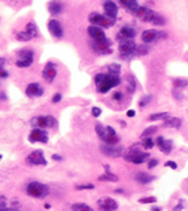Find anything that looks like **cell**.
Returning a JSON list of instances; mask_svg holds the SVG:
<instances>
[{
  "label": "cell",
  "mask_w": 188,
  "mask_h": 211,
  "mask_svg": "<svg viewBox=\"0 0 188 211\" xmlns=\"http://www.w3.org/2000/svg\"><path fill=\"white\" fill-rule=\"evenodd\" d=\"M2 158H3V155H0V160H2Z\"/></svg>",
  "instance_id": "obj_52"
},
{
  "label": "cell",
  "mask_w": 188,
  "mask_h": 211,
  "mask_svg": "<svg viewBox=\"0 0 188 211\" xmlns=\"http://www.w3.org/2000/svg\"><path fill=\"white\" fill-rule=\"evenodd\" d=\"M164 166H168V168H171V169H176L178 168V164L175 161H167L164 164Z\"/></svg>",
  "instance_id": "obj_47"
},
{
  "label": "cell",
  "mask_w": 188,
  "mask_h": 211,
  "mask_svg": "<svg viewBox=\"0 0 188 211\" xmlns=\"http://www.w3.org/2000/svg\"><path fill=\"white\" fill-rule=\"evenodd\" d=\"M112 41L109 38H103V40H92V42H91V48L94 49L95 53H98V54H111L112 53Z\"/></svg>",
  "instance_id": "obj_6"
},
{
  "label": "cell",
  "mask_w": 188,
  "mask_h": 211,
  "mask_svg": "<svg viewBox=\"0 0 188 211\" xmlns=\"http://www.w3.org/2000/svg\"><path fill=\"white\" fill-rule=\"evenodd\" d=\"M151 99H153V96L151 95H146V96H143V98L139 100V107H145V106H147L149 103L151 102Z\"/></svg>",
  "instance_id": "obj_38"
},
{
  "label": "cell",
  "mask_w": 188,
  "mask_h": 211,
  "mask_svg": "<svg viewBox=\"0 0 188 211\" xmlns=\"http://www.w3.org/2000/svg\"><path fill=\"white\" fill-rule=\"evenodd\" d=\"M182 209H183V201L179 202V205L175 206V209H174L172 211H182Z\"/></svg>",
  "instance_id": "obj_48"
},
{
  "label": "cell",
  "mask_w": 188,
  "mask_h": 211,
  "mask_svg": "<svg viewBox=\"0 0 188 211\" xmlns=\"http://www.w3.org/2000/svg\"><path fill=\"white\" fill-rule=\"evenodd\" d=\"M72 211H94V210L86 203H75L72 205Z\"/></svg>",
  "instance_id": "obj_34"
},
{
  "label": "cell",
  "mask_w": 188,
  "mask_h": 211,
  "mask_svg": "<svg viewBox=\"0 0 188 211\" xmlns=\"http://www.w3.org/2000/svg\"><path fill=\"white\" fill-rule=\"evenodd\" d=\"M119 52L120 57L124 59H130L137 52V45H135L134 40H124V41H119Z\"/></svg>",
  "instance_id": "obj_5"
},
{
  "label": "cell",
  "mask_w": 188,
  "mask_h": 211,
  "mask_svg": "<svg viewBox=\"0 0 188 211\" xmlns=\"http://www.w3.org/2000/svg\"><path fill=\"white\" fill-rule=\"evenodd\" d=\"M126 116H128V117H134L135 116V111H134V109H129V111L126 112Z\"/></svg>",
  "instance_id": "obj_49"
},
{
  "label": "cell",
  "mask_w": 188,
  "mask_h": 211,
  "mask_svg": "<svg viewBox=\"0 0 188 211\" xmlns=\"http://www.w3.org/2000/svg\"><path fill=\"white\" fill-rule=\"evenodd\" d=\"M98 206L100 211H117V209H119V203L113 198H109V197L99 199Z\"/></svg>",
  "instance_id": "obj_14"
},
{
  "label": "cell",
  "mask_w": 188,
  "mask_h": 211,
  "mask_svg": "<svg viewBox=\"0 0 188 211\" xmlns=\"http://www.w3.org/2000/svg\"><path fill=\"white\" fill-rule=\"evenodd\" d=\"M103 8H104V12L105 15L112 20H116L117 17V13H119V7H117L116 3H113L112 0H105L103 3Z\"/></svg>",
  "instance_id": "obj_17"
},
{
  "label": "cell",
  "mask_w": 188,
  "mask_h": 211,
  "mask_svg": "<svg viewBox=\"0 0 188 211\" xmlns=\"http://www.w3.org/2000/svg\"><path fill=\"white\" fill-rule=\"evenodd\" d=\"M47 29H49L50 34L54 38H62L63 37V28H62V24H61L58 20L51 19V20L47 21Z\"/></svg>",
  "instance_id": "obj_15"
},
{
  "label": "cell",
  "mask_w": 188,
  "mask_h": 211,
  "mask_svg": "<svg viewBox=\"0 0 188 211\" xmlns=\"http://www.w3.org/2000/svg\"><path fill=\"white\" fill-rule=\"evenodd\" d=\"M61 100H62V94H59V92H57V94H54L53 99H51V102H53V103H59Z\"/></svg>",
  "instance_id": "obj_44"
},
{
  "label": "cell",
  "mask_w": 188,
  "mask_h": 211,
  "mask_svg": "<svg viewBox=\"0 0 188 211\" xmlns=\"http://www.w3.org/2000/svg\"><path fill=\"white\" fill-rule=\"evenodd\" d=\"M163 125L164 127H170V128H180V125H182V120L179 117H168V119H166L164 123H163Z\"/></svg>",
  "instance_id": "obj_24"
},
{
  "label": "cell",
  "mask_w": 188,
  "mask_h": 211,
  "mask_svg": "<svg viewBox=\"0 0 188 211\" xmlns=\"http://www.w3.org/2000/svg\"><path fill=\"white\" fill-rule=\"evenodd\" d=\"M158 160H157V158H153V160H150V161H149V169H153V168H155V166L157 165H158Z\"/></svg>",
  "instance_id": "obj_46"
},
{
  "label": "cell",
  "mask_w": 188,
  "mask_h": 211,
  "mask_svg": "<svg viewBox=\"0 0 188 211\" xmlns=\"http://www.w3.org/2000/svg\"><path fill=\"white\" fill-rule=\"evenodd\" d=\"M91 112H92V116H94V117H99L100 115H101V108H99V107H92V108H91Z\"/></svg>",
  "instance_id": "obj_42"
},
{
  "label": "cell",
  "mask_w": 188,
  "mask_h": 211,
  "mask_svg": "<svg viewBox=\"0 0 188 211\" xmlns=\"http://www.w3.org/2000/svg\"><path fill=\"white\" fill-rule=\"evenodd\" d=\"M119 2L128 12H130L132 15H137V12L139 10V4L137 0H119Z\"/></svg>",
  "instance_id": "obj_21"
},
{
  "label": "cell",
  "mask_w": 188,
  "mask_h": 211,
  "mask_svg": "<svg viewBox=\"0 0 188 211\" xmlns=\"http://www.w3.org/2000/svg\"><path fill=\"white\" fill-rule=\"evenodd\" d=\"M34 61V52L29 48H24L17 52V59H16V66L21 69L29 67Z\"/></svg>",
  "instance_id": "obj_3"
},
{
  "label": "cell",
  "mask_w": 188,
  "mask_h": 211,
  "mask_svg": "<svg viewBox=\"0 0 188 211\" xmlns=\"http://www.w3.org/2000/svg\"><path fill=\"white\" fill-rule=\"evenodd\" d=\"M95 85H96V89L100 94H107V92L113 89V87L119 86L121 83V78L120 75H113V74H96L95 78Z\"/></svg>",
  "instance_id": "obj_1"
},
{
  "label": "cell",
  "mask_w": 188,
  "mask_h": 211,
  "mask_svg": "<svg viewBox=\"0 0 188 211\" xmlns=\"http://www.w3.org/2000/svg\"><path fill=\"white\" fill-rule=\"evenodd\" d=\"M34 37L30 34L27 29H24V30H21V32L19 33H16V40L17 41H21V42H28L30 41V40H33Z\"/></svg>",
  "instance_id": "obj_26"
},
{
  "label": "cell",
  "mask_w": 188,
  "mask_h": 211,
  "mask_svg": "<svg viewBox=\"0 0 188 211\" xmlns=\"http://www.w3.org/2000/svg\"><path fill=\"white\" fill-rule=\"evenodd\" d=\"M159 149H160V152H163L164 155H168L170 152L172 151V148H174V144H172V141L171 140H163V141H162L159 145Z\"/></svg>",
  "instance_id": "obj_25"
},
{
  "label": "cell",
  "mask_w": 188,
  "mask_h": 211,
  "mask_svg": "<svg viewBox=\"0 0 188 211\" xmlns=\"http://www.w3.org/2000/svg\"><path fill=\"white\" fill-rule=\"evenodd\" d=\"M151 24H154V25H166V19L162 15H159V13H157L155 12V15L154 17H153V20H151Z\"/></svg>",
  "instance_id": "obj_31"
},
{
  "label": "cell",
  "mask_w": 188,
  "mask_h": 211,
  "mask_svg": "<svg viewBox=\"0 0 188 211\" xmlns=\"http://www.w3.org/2000/svg\"><path fill=\"white\" fill-rule=\"evenodd\" d=\"M134 179H135V181H137L138 183L146 185V183H150L151 181H154V175L147 174V173H138V174L134 175Z\"/></svg>",
  "instance_id": "obj_23"
},
{
  "label": "cell",
  "mask_w": 188,
  "mask_h": 211,
  "mask_svg": "<svg viewBox=\"0 0 188 211\" xmlns=\"http://www.w3.org/2000/svg\"><path fill=\"white\" fill-rule=\"evenodd\" d=\"M51 158H53L54 161H62L63 160V157L59 156V155H53V156H51Z\"/></svg>",
  "instance_id": "obj_50"
},
{
  "label": "cell",
  "mask_w": 188,
  "mask_h": 211,
  "mask_svg": "<svg viewBox=\"0 0 188 211\" xmlns=\"http://www.w3.org/2000/svg\"><path fill=\"white\" fill-rule=\"evenodd\" d=\"M29 141L30 143H43V144H46L47 141H49L47 132L45 129H42V128H34L29 133Z\"/></svg>",
  "instance_id": "obj_11"
},
{
  "label": "cell",
  "mask_w": 188,
  "mask_h": 211,
  "mask_svg": "<svg viewBox=\"0 0 188 211\" xmlns=\"http://www.w3.org/2000/svg\"><path fill=\"white\" fill-rule=\"evenodd\" d=\"M57 77V65L54 62H46V65L43 66V70H42V78L45 79L47 83H51Z\"/></svg>",
  "instance_id": "obj_12"
},
{
  "label": "cell",
  "mask_w": 188,
  "mask_h": 211,
  "mask_svg": "<svg viewBox=\"0 0 188 211\" xmlns=\"http://www.w3.org/2000/svg\"><path fill=\"white\" fill-rule=\"evenodd\" d=\"M88 20L90 23L92 25H98V26H101V28H109V26H112L113 23H115V20L109 19L108 16H104L101 13H98V12H92L91 15L88 16Z\"/></svg>",
  "instance_id": "obj_7"
},
{
  "label": "cell",
  "mask_w": 188,
  "mask_h": 211,
  "mask_svg": "<svg viewBox=\"0 0 188 211\" xmlns=\"http://www.w3.org/2000/svg\"><path fill=\"white\" fill-rule=\"evenodd\" d=\"M100 151H101L107 157H121L124 156V148L121 145H109V144H101L100 147Z\"/></svg>",
  "instance_id": "obj_9"
},
{
  "label": "cell",
  "mask_w": 188,
  "mask_h": 211,
  "mask_svg": "<svg viewBox=\"0 0 188 211\" xmlns=\"http://www.w3.org/2000/svg\"><path fill=\"white\" fill-rule=\"evenodd\" d=\"M95 186L92 183H86V185H76L75 189L76 190H92Z\"/></svg>",
  "instance_id": "obj_39"
},
{
  "label": "cell",
  "mask_w": 188,
  "mask_h": 211,
  "mask_svg": "<svg viewBox=\"0 0 188 211\" xmlns=\"http://www.w3.org/2000/svg\"><path fill=\"white\" fill-rule=\"evenodd\" d=\"M113 99L116 100V102H121L122 100V98H124V95H122V92H120V91H116L115 94H113V96H112Z\"/></svg>",
  "instance_id": "obj_43"
},
{
  "label": "cell",
  "mask_w": 188,
  "mask_h": 211,
  "mask_svg": "<svg viewBox=\"0 0 188 211\" xmlns=\"http://www.w3.org/2000/svg\"><path fill=\"white\" fill-rule=\"evenodd\" d=\"M25 190H27L28 195L37 198V199H43V198H46L49 195V187H47L45 183L37 182V181L29 182Z\"/></svg>",
  "instance_id": "obj_2"
},
{
  "label": "cell",
  "mask_w": 188,
  "mask_h": 211,
  "mask_svg": "<svg viewBox=\"0 0 188 211\" xmlns=\"http://www.w3.org/2000/svg\"><path fill=\"white\" fill-rule=\"evenodd\" d=\"M167 117H168L167 112H157V113H153V115L149 116V120L157 121V120H164V119H167Z\"/></svg>",
  "instance_id": "obj_30"
},
{
  "label": "cell",
  "mask_w": 188,
  "mask_h": 211,
  "mask_svg": "<svg viewBox=\"0 0 188 211\" xmlns=\"http://www.w3.org/2000/svg\"><path fill=\"white\" fill-rule=\"evenodd\" d=\"M47 10H49L50 15L57 16V15H59V13H62L63 4L58 2V0H51V2H49V4H47Z\"/></svg>",
  "instance_id": "obj_22"
},
{
  "label": "cell",
  "mask_w": 188,
  "mask_h": 211,
  "mask_svg": "<svg viewBox=\"0 0 188 211\" xmlns=\"http://www.w3.org/2000/svg\"><path fill=\"white\" fill-rule=\"evenodd\" d=\"M149 52V48L145 45V46H137V52H135V54L137 56H145Z\"/></svg>",
  "instance_id": "obj_40"
},
{
  "label": "cell",
  "mask_w": 188,
  "mask_h": 211,
  "mask_svg": "<svg viewBox=\"0 0 188 211\" xmlns=\"http://www.w3.org/2000/svg\"><path fill=\"white\" fill-rule=\"evenodd\" d=\"M95 131H96V133H98L99 139L101 140L103 143H105V140H107V129H105V127H104L103 124H100V123H98V124L95 125Z\"/></svg>",
  "instance_id": "obj_27"
},
{
  "label": "cell",
  "mask_w": 188,
  "mask_h": 211,
  "mask_svg": "<svg viewBox=\"0 0 188 211\" xmlns=\"http://www.w3.org/2000/svg\"><path fill=\"white\" fill-rule=\"evenodd\" d=\"M25 162L28 165H46V160L43 156V152L41 151H34L25 158Z\"/></svg>",
  "instance_id": "obj_13"
},
{
  "label": "cell",
  "mask_w": 188,
  "mask_h": 211,
  "mask_svg": "<svg viewBox=\"0 0 188 211\" xmlns=\"http://www.w3.org/2000/svg\"><path fill=\"white\" fill-rule=\"evenodd\" d=\"M25 29H27L34 38H37L38 36H40V30H38V28H37V25H36L34 21H29V23L27 24V26H25Z\"/></svg>",
  "instance_id": "obj_28"
},
{
  "label": "cell",
  "mask_w": 188,
  "mask_h": 211,
  "mask_svg": "<svg viewBox=\"0 0 188 211\" xmlns=\"http://www.w3.org/2000/svg\"><path fill=\"white\" fill-rule=\"evenodd\" d=\"M155 15V12L150 10V8H147V7H139V10L137 12V16L138 19H141L143 21H146V23H151V20H153V17H154Z\"/></svg>",
  "instance_id": "obj_20"
},
{
  "label": "cell",
  "mask_w": 188,
  "mask_h": 211,
  "mask_svg": "<svg viewBox=\"0 0 188 211\" xmlns=\"http://www.w3.org/2000/svg\"><path fill=\"white\" fill-rule=\"evenodd\" d=\"M186 86H188V81H187V79H175V81H174V87H175V90L184 89Z\"/></svg>",
  "instance_id": "obj_35"
},
{
  "label": "cell",
  "mask_w": 188,
  "mask_h": 211,
  "mask_svg": "<svg viewBox=\"0 0 188 211\" xmlns=\"http://www.w3.org/2000/svg\"><path fill=\"white\" fill-rule=\"evenodd\" d=\"M99 181H104V182H117L119 181V177L112 173H109V171H107V173L101 174L99 177Z\"/></svg>",
  "instance_id": "obj_29"
},
{
  "label": "cell",
  "mask_w": 188,
  "mask_h": 211,
  "mask_svg": "<svg viewBox=\"0 0 188 211\" xmlns=\"http://www.w3.org/2000/svg\"><path fill=\"white\" fill-rule=\"evenodd\" d=\"M157 131H158V128H157L155 125H153V127H149V128H146L145 131L142 132L141 137H142V139H146V137H151V136L154 135Z\"/></svg>",
  "instance_id": "obj_33"
},
{
  "label": "cell",
  "mask_w": 188,
  "mask_h": 211,
  "mask_svg": "<svg viewBox=\"0 0 188 211\" xmlns=\"http://www.w3.org/2000/svg\"><path fill=\"white\" fill-rule=\"evenodd\" d=\"M124 158H125V161L133 162V164H143V162H146L149 158H150V155H149V153L137 151V149H133L132 148V152H129V153H126V155H124Z\"/></svg>",
  "instance_id": "obj_8"
},
{
  "label": "cell",
  "mask_w": 188,
  "mask_h": 211,
  "mask_svg": "<svg viewBox=\"0 0 188 211\" xmlns=\"http://www.w3.org/2000/svg\"><path fill=\"white\" fill-rule=\"evenodd\" d=\"M128 90L129 92H134L135 91V82L132 77H129V85H128Z\"/></svg>",
  "instance_id": "obj_41"
},
{
  "label": "cell",
  "mask_w": 188,
  "mask_h": 211,
  "mask_svg": "<svg viewBox=\"0 0 188 211\" xmlns=\"http://www.w3.org/2000/svg\"><path fill=\"white\" fill-rule=\"evenodd\" d=\"M151 211H160V209H159V207H153Z\"/></svg>",
  "instance_id": "obj_51"
},
{
  "label": "cell",
  "mask_w": 188,
  "mask_h": 211,
  "mask_svg": "<svg viewBox=\"0 0 188 211\" xmlns=\"http://www.w3.org/2000/svg\"><path fill=\"white\" fill-rule=\"evenodd\" d=\"M0 211H20V210L16 207H8L7 205H3V206H0Z\"/></svg>",
  "instance_id": "obj_45"
},
{
  "label": "cell",
  "mask_w": 188,
  "mask_h": 211,
  "mask_svg": "<svg viewBox=\"0 0 188 211\" xmlns=\"http://www.w3.org/2000/svg\"><path fill=\"white\" fill-rule=\"evenodd\" d=\"M154 145H155V141L153 140L151 137H146V139H143V141H142V147L145 148V149H151V148H154Z\"/></svg>",
  "instance_id": "obj_36"
},
{
  "label": "cell",
  "mask_w": 188,
  "mask_h": 211,
  "mask_svg": "<svg viewBox=\"0 0 188 211\" xmlns=\"http://www.w3.org/2000/svg\"><path fill=\"white\" fill-rule=\"evenodd\" d=\"M142 41L145 44H150L153 41H157V40H160V38H164L166 37V33L164 32H159L157 29H146L143 30L142 33Z\"/></svg>",
  "instance_id": "obj_10"
},
{
  "label": "cell",
  "mask_w": 188,
  "mask_h": 211,
  "mask_svg": "<svg viewBox=\"0 0 188 211\" xmlns=\"http://www.w3.org/2000/svg\"><path fill=\"white\" fill-rule=\"evenodd\" d=\"M87 33L90 34V37L92 40H103L105 38V33H104V29L101 26L98 25H90L87 28Z\"/></svg>",
  "instance_id": "obj_19"
},
{
  "label": "cell",
  "mask_w": 188,
  "mask_h": 211,
  "mask_svg": "<svg viewBox=\"0 0 188 211\" xmlns=\"http://www.w3.org/2000/svg\"><path fill=\"white\" fill-rule=\"evenodd\" d=\"M43 92H45V89L40 85L38 82H32L29 83L25 89V94H27L29 98H38V96H42Z\"/></svg>",
  "instance_id": "obj_16"
},
{
  "label": "cell",
  "mask_w": 188,
  "mask_h": 211,
  "mask_svg": "<svg viewBox=\"0 0 188 211\" xmlns=\"http://www.w3.org/2000/svg\"><path fill=\"white\" fill-rule=\"evenodd\" d=\"M108 73L113 74V75H120L121 73V66L119 63H112L108 66Z\"/></svg>",
  "instance_id": "obj_32"
},
{
  "label": "cell",
  "mask_w": 188,
  "mask_h": 211,
  "mask_svg": "<svg viewBox=\"0 0 188 211\" xmlns=\"http://www.w3.org/2000/svg\"><path fill=\"white\" fill-rule=\"evenodd\" d=\"M135 37V30L129 25H125L119 30L117 33V40L119 41H124V40H134Z\"/></svg>",
  "instance_id": "obj_18"
},
{
  "label": "cell",
  "mask_w": 188,
  "mask_h": 211,
  "mask_svg": "<svg viewBox=\"0 0 188 211\" xmlns=\"http://www.w3.org/2000/svg\"><path fill=\"white\" fill-rule=\"evenodd\" d=\"M138 202L139 203H155L157 198L155 197H145V198H139Z\"/></svg>",
  "instance_id": "obj_37"
},
{
  "label": "cell",
  "mask_w": 188,
  "mask_h": 211,
  "mask_svg": "<svg viewBox=\"0 0 188 211\" xmlns=\"http://www.w3.org/2000/svg\"><path fill=\"white\" fill-rule=\"evenodd\" d=\"M57 119L51 115H45V116H34L30 120V124H32L34 128H54L57 127Z\"/></svg>",
  "instance_id": "obj_4"
}]
</instances>
